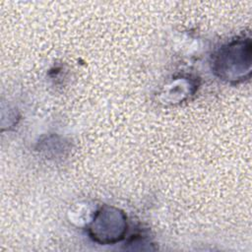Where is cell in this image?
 Listing matches in <instances>:
<instances>
[{
    "label": "cell",
    "instance_id": "1",
    "mask_svg": "<svg viewBox=\"0 0 252 252\" xmlns=\"http://www.w3.org/2000/svg\"><path fill=\"white\" fill-rule=\"evenodd\" d=\"M127 228L123 213L114 208L104 207L99 210L90 225L91 237L101 244L120 241Z\"/></svg>",
    "mask_w": 252,
    "mask_h": 252
},
{
    "label": "cell",
    "instance_id": "2",
    "mask_svg": "<svg viewBox=\"0 0 252 252\" xmlns=\"http://www.w3.org/2000/svg\"><path fill=\"white\" fill-rule=\"evenodd\" d=\"M250 49L249 40H237L224 47L217 61L220 76L236 80L243 76V71L250 68Z\"/></svg>",
    "mask_w": 252,
    "mask_h": 252
}]
</instances>
